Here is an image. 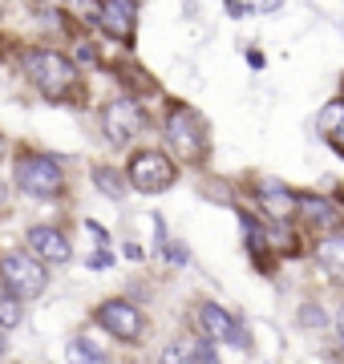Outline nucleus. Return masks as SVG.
I'll use <instances>...</instances> for the list:
<instances>
[{
  "mask_svg": "<svg viewBox=\"0 0 344 364\" xmlns=\"http://www.w3.org/2000/svg\"><path fill=\"white\" fill-rule=\"evenodd\" d=\"M336 336H340V344H344V308H340V316H336Z\"/></svg>",
  "mask_w": 344,
  "mask_h": 364,
  "instance_id": "23",
  "label": "nucleus"
},
{
  "mask_svg": "<svg viewBox=\"0 0 344 364\" xmlns=\"http://www.w3.org/2000/svg\"><path fill=\"white\" fill-rule=\"evenodd\" d=\"M93 182H97V191L109 198H122V191H126V182H122V174H114L109 166H97L93 170Z\"/></svg>",
  "mask_w": 344,
  "mask_h": 364,
  "instance_id": "17",
  "label": "nucleus"
},
{
  "mask_svg": "<svg viewBox=\"0 0 344 364\" xmlns=\"http://www.w3.org/2000/svg\"><path fill=\"white\" fill-rule=\"evenodd\" d=\"M126 178H130L134 191H142V195H162V191H171L174 178H178V170L174 162L162 150H138L130 158V166H126Z\"/></svg>",
  "mask_w": 344,
  "mask_h": 364,
  "instance_id": "3",
  "label": "nucleus"
},
{
  "mask_svg": "<svg viewBox=\"0 0 344 364\" xmlns=\"http://www.w3.org/2000/svg\"><path fill=\"white\" fill-rule=\"evenodd\" d=\"M146 117H142V105L130 102V97H118V102L106 105V114H102V130H106V138L114 146H126L134 142L138 134H142Z\"/></svg>",
  "mask_w": 344,
  "mask_h": 364,
  "instance_id": "8",
  "label": "nucleus"
},
{
  "mask_svg": "<svg viewBox=\"0 0 344 364\" xmlns=\"http://www.w3.org/2000/svg\"><path fill=\"white\" fill-rule=\"evenodd\" d=\"M4 203H9V191H4V182H0V210H4Z\"/></svg>",
  "mask_w": 344,
  "mask_h": 364,
  "instance_id": "24",
  "label": "nucleus"
},
{
  "mask_svg": "<svg viewBox=\"0 0 344 364\" xmlns=\"http://www.w3.org/2000/svg\"><path fill=\"white\" fill-rule=\"evenodd\" d=\"M195 320H199V332L211 340V344H235V348H252V340L243 336V324H239V320L227 312V308H219L215 299H203L199 312H195Z\"/></svg>",
  "mask_w": 344,
  "mask_h": 364,
  "instance_id": "6",
  "label": "nucleus"
},
{
  "mask_svg": "<svg viewBox=\"0 0 344 364\" xmlns=\"http://www.w3.org/2000/svg\"><path fill=\"white\" fill-rule=\"evenodd\" d=\"M190 360H195V364H223V360H219V352H215V344H211L207 336L195 340V348H190Z\"/></svg>",
  "mask_w": 344,
  "mask_h": 364,
  "instance_id": "18",
  "label": "nucleus"
},
{
  "mask_svg": "<svg viewBox=\"0 0 344 364\" xmlns=\"http://www.w3.org/2000/svg\"><path fill=\"white\" fill-rule=\"evenodd\" d=\"M296 320H300V324H304V328H324V324H328V316L320 312L316 304H304V308H300V316H296Z\"/></svg>",
  "mask_w": 344,
  "mask_h": 364,
  "instance_id": "20",
  "label": "nucleus"
},
{
  "mask_svg": "<svg viewBox=\"0 0 344 364\" xmlns=\"http://www.w3.org/2000/svg\"><path fill=\"white\" fill-rule=\"evenodd\" d=\"M320 134H324V142H328L336 154H344V97L324 105V114H320Z\"/></svg>",
  "mask_w": 344,
  "mask_h": 364,
  "instance_id": "14",
  "label": "nucleus"
},
{
  "mask_svg": "<svg viewBox=\"0 0 344 364\" xmlns=\"http://www.w3.org/2000/svg\"><path fill=\"white\" fill-rule=\"evenodd\" d=\"M28 247H33V255H37L41 263H69V239L57 227H33L28 231Z\"/></svg>",
  "mask_w": 344,
  "mask_h": 364,
  "instance_id": "11",
  "label": "nucleus"
},
{
  "mask_svg": "<svg viewBox=\"0 0 344 364\" xmlns=\"http://www.w3.org/2000/svg\"><path fill=\"white\" fill-rule=\"evenodd\" d=\"M97 25L106 28L109 37L130 41L134 25H138V9H134V0H106V4H102V16H97Z\"/></svg>",
  "mask_w": 344,
  "mask_h": 364,
  "instance_id": "12",
  "label": "nucleus"
},
{
  "mask_svg": "<svg viewBox=\"0 0 344 364\" xmlns=\"http://www.w3.org/2000/svg\"><path fill=\"white\" fill-rule=\"evenodd\" d=\"M166 138H171L174 154L183 162H199L207 154V122L190 105H174L166 114Z\"/></svg>",
  "mask_w": 344,
  "mask_h": 364,
  "instance_id": "2",
  "label": "nucleus"
},
{
  "mask_svg": "<svg viewBox=\"0 0 344 364\" xmlns=\"http://www.w3.org/2000/svg\"><path fill=\"white\" fill-rule=\"evenodd\" d=\"M0 4H4V0H0Z\"/></svg>",
  "mask_w": 344,
  "mask_h": 364,
  "instance_id": "27",
  "label": "nucleus"
},
{
  "mask_svg": "<svg viewBox=\"0 0 344 364\" xmlns=\"http://www.w3.org/2000/svg\"><path fill=\"white\" fill-rule=\"evenodd\" d=\"M300 219L320 235H332V231H340L344 227V215L336 203H328V198H316V195H300Z\"/></svg>",
  "mask_w": 344,
  "mask_h": 364,
  "instance_id": "9",
  "label": "nucleus"
},
{
  "mask_svg": "<svg viewBox=\"0 0 344 364\" xmlns=\"http://www.w3.org/2000/svg\"><path fill=\"white\" fill-rule=\"evenodd\" d=\"M93 320L106 328L109 336L126 340V344H134V340L146 336V316L138 312L134 304H126V299H106V304H97Z\"/></svg>",
  "mask_w": 344,
  "mask_h": 364,
  "instance_id": "7",
  "label": "nucleus"
},
{
  "mask_svg": "<svg viewBox=\"0 0 344 364\" xmlns=\"http://www.w3.org/2000/svg\"><path fill=\"white\" fill-rule=\"evenodd\" d=\"M25 77L33 81L49 102H73L81 93L77 65L57 49H28L25 53Z\"/></svg>",
  "mask_w": 344,
  "mask_h": 364,
  "instance_id": "1",
  "label": "nucleus"
},
{
  "mask_svg": "<svg viewBox=\"0 0 344 364\" xmlns=\"http://www.w3.org/2000/svg\"><path fill=\"white\" fill-rule=\"evenodd\" d=\"M259 210H264L272 223H291L300 215V195H291L276 182H264V191H259Z\"/></svg>",
  "mask_w": 344,
  "mask_h": 364,
  "instance_id": "13",
  "label": "nucleus"
},
{
  "mask_svg": "<svg viewBox=\"0 0 344 364\" xmlns=\"http://www.w3.org/2000/svg\"><path fill=\"white\" fill-rule=\"evenodd\" d=\"M312 259H316L320 275H328L336 287H344V235L340 231L320 235L316 247H312Z\"/></svg>",
  "mask_w": 344,
  "mask_h": 364,
  "instance_id": "10",
  "label": "nucleus"
},
{
  "mask_svg": "<svg viewBox=\"0 0 344 364\" xmlns=\"http://www.w3.org/2000/svg\"><path fill=\"white\" fill-rule=\"evenodd\" d=\"M4 352H9V340H4V332H0V356H4Z\"/></svg>",
  "mask_w": 344,
  "mask_h": 364,
  "instance_id": "25",
  "label": "nucleus"
},
{
  "mask_svg": "<svg viewBox=\"0 0 344 364\" xmlns=\"http://www.w3.org/2000/svg\"><path fill=\"white\" fill-rule=\"evenodd\" d=\"M158 364H195V360H190V352H186L183 344H166L162 356H158Z\"/></svg>",
  "mask_w": 344,
  "mask_h": 364,
  "instance_id": "21",
  "label": "nucleus"
},
{
  "mask_svg": "<svg viewBox=\"0 0 344 364\" xmlns=\"http://www.w3.org/2000/svg\"><path fill=\"white\" fill-rule=\"evenodd\" d=\"M0 284L13 287L21 299H37L49 284V272H45V263L37 255H25V251H9L4 259H0Z\"/></svg>",
  "mask_w": 344,
  "mask_h": 364,
  "instance_id": "5",
  "label": "nucleus"
},
{
  "mask_svg": "<svg viewBox=\"0 0 344 364\" xmlns=\"http://www.w3.org/2000/svg\"><path fill=\"white\" fill-rule=\"evenodd\" d=\"M102 4H106V0H65L69 13L85 16V21H97V16H102Z\"/></svg>",
  "mask_w": 344,
  "mask_h": 364,
  "instance_id": "19",
  "label": "nucleus"
},
{
  "mask_svg": "<svg viewBox=\"0 0 344 364\" xmlns=\"http://www.w3.org/2000/svg\"><path fill=\"white\" fill-rule=\"evenodd\" d=\"M255 4H259L264 13H276V9H279V4H284V0H255Z\"/></svg>",
  "mask_w": 344,
  "mask_h": 364,
  "instance_id": "22",
  "label": "nucleus"
},
{
  "mask_svg": "<svg viewBox=\"0 0 344 364\" xmlns=\"http://www.w3.org/2000/svg\"><path fill=\"white\" fill-rule=\"evenodd\" d=\"M65 356H69V364H109V360H106V352H102V348H93V344H90L85 336L69 340Z\"/></svg>",
  "mask_w": 344,
  "mask_h": 364,
  "instance_id": "15",
  "label": "nucleus"
},
{
  "mask_svg": "<svg viewBox=\"0 0 344 364\" xmlns=\"http://www.w3.org/2000/svg\"><path fill=\"white\" fill-rule=\"evenodd\" d=\"M0 158H4V138H0Z\"/></svg>",
  "mask_w": 344,
  "mask_h": 364,
  "instance_id": "26",
  "label": "nucleus"
},
{
  "mask_svg": "<svg viewBox=\"0 0 344 364\" xmlns=\"http://www.w3.org/2000/svg\"><path fill=\"white\" fill-rule=\"evenodd\" d=\"M21 316H25V308H21V296H16L13 287L0 284V324H4V328H16V324H21Z\"/></svg>",
  "mask_w": 344,
  "mask_h": 364,
  "instance_id": "16",
  "label": "nucleus"
},
{
  "mask_svg": "<svg viewBox=\"0 0 344 364\" xmlns=\"http://www.w3.org/2000/svg\"><path fill=\"white\" fill-rule=\"evenodd\" d=\"M65 182V170L61 162L49 154H21L16 158V186L25 195H37V198H53Z\"/></svg>",
  "mask_w": 344,
  "mask_h": 364,
  "instance_id": "4",
  "label": "nucleus"
}]
</instances>
